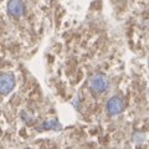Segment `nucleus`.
I'll list each match as a JSON object with an SVG mask.
<instances>
[{
    "mask_svg": "<svg viewBox=\"0 0 149 149\" xmlns=\"http://www.w3.org/2000/svg\"><path fill=\"white\" fill-rule=\"evenodd\" d=\"M144 134L143 133H137V134H134V139L133 141L136 142V143H139V142H143L144 141Z\"/></svg>",
    "mask_w": 149,
    "mask_h": 149,
    "instance_id": "obj_6",
    "label": "nucleus"
},
{
    "mask_svg": "<svg viewBox=\"0 0 149 149\" xmlns=\"http://www.w3.org/2000/svg\"><path fill=\"white\" fill-rule=\"evenodd\" d=\"M123 108H124V103L119 97H113V98H111L108 101V103H107V107H106L107 113H108L109 116L119 114L120 112L123 111Z\"/></svg>",
    "mask_w": 149,
    "mask_h": 149,
    "instance_id": "obj_4",
    "label": "nucleus"
},
{
    "mask_svg": "<svg viewBox=\"0 0 149 149\" xmlns=\"http://www.w3.org/2000/svg\"><path fill=\"white\" fill-rule=\"evenodd\" d=\"M90 86L96 93H103L108 88V78L102 73H97L91 78Z\"/></svg>",
    "mask_w": 149,
    "mask_h": 149,
    "instance_id": "obj_1",
    "label": "nucleus"
},
{
    "mask_svg": "<svg viewBox=\"0 0 149 149\" xmlns=\"http://www.w3.org/2000/svg\"><path fill=\"white\" fill-rule=\"evenodd\" d=\"M8 11L14 17H21L25 13V5L22 0H10L8 3Z\"/></svg>",
    "mask_w": 149,
    "mask_h": 149,
    "instance_id": "obj_3",
    "label": "nucleus"
},
{
    "mask_svg": "<svg viewBox=\"0 0 149 149\" xmlns=\"http://www.w3.org/2000/svg\"><path fill=\"white\" fill-rule=\"evenodd\" d=\"M42 128L44 129H54V130H58L61 128V125L57 122L56 119H50V120H46V122L42 124Z\"/></svg>",
    "mask_w": 149,
    "mask_h": 149,
    "instance_id": "obj_5",
    "label": "nucleus"
},
{
    "mask_svg": "<svg viewBox=\"0 0 149 149\" xmlns=\"http://www.w3.org/2000/svg\"><path fill=\"white\" fill-rule=\"evenodd\" d=\"M15 87V78L10 73L0 74V95H9Z\"/></svg>",
    "mask_w": 149,
    "mask_h": 149,
    "instance_id": "obj_2",
    "label": "nucleus"
}]
</instances>
